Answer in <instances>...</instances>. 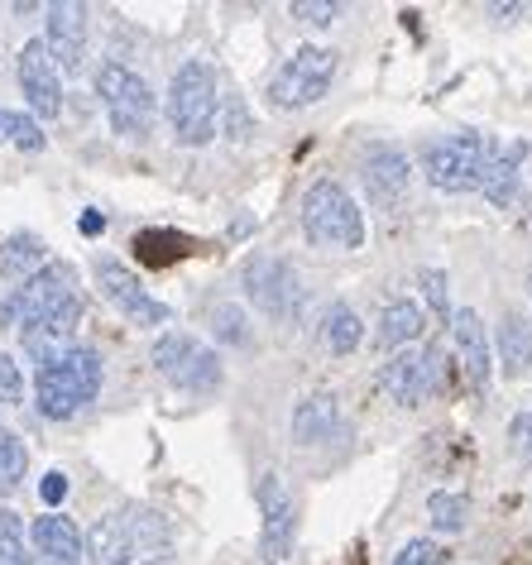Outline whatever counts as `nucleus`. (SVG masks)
Returning <instances> with one entry per match:
<instances>
[{"mask_svg": "<svg viewBox=\"0 0 532 565\" xmlns=\"http://www.w3.org/2000/svg\"><path fill=\"white\" fill-rule=\"evenodd\" d=\"M102 393V355L87 345L63 350L58 360L39 364L34 374V407L49 422H67Z\"/></svg>", "mask_w": 532, "mask_h": 565, "instance_id": "obj_3", "label": "nucleus"}, {"mask_svg": "<svg viewBox=\"0 0 532 565\" xmlns=\"http://www.w3.org/2000/svg\"><path fill=\"white\" fill-rule=\"evenodd\" d=\"M24 470H30V450H24V441L10 427H0V499L20 489Z\"/></svg>", "mask_w": 532, "mask_h": 565, "instance_id": "obj_26", "label": "nucleus"}, {"mask_svg": "<svg viewBox=\"0 0 532 565\" xmlns=\"http://www.w3.org/2000/svg\"><path fill=\"white\" fill-rule=\"evenodd\" d=\"M360 341H365V321L350 302H331L327 312H321V345L331 350V355H355Z\"/></svg>", "mask_w": 532, "mask_h": 565, "instance_id": "obj_22", "label": "nucleus"}, {"mask_svg": "<svg viewBox=\"0 0 532 565\" xmlns=\"http://www.w3.org/2000/svg\"><path fill=\"white\" fill-rule=\"evenodd\" d=\"M427 518H432V527H437V532L456 536V532H466V522H470V499H466V493L437 489V493L427 499Z\"/></svg>", "mask_w": 532, "mask_h": 565, "instance_id": "obj_24", "label": "nucleus"}, {"mask_svg": "<svg viewBox=\"0 0 532 565\" xmlns=\"http://www.w3.org/2000/svg\"><path fill=\"white\" fill-rule=\"evenodd\" d=\"M394 565H446V546L432 542V536H413V542L398 546Z\"/></svg>", "mask_w": 532, "mask_h": 565, "instance_id": "obj_29", "label": "nucleus"}, {"mask_svg": "<svg viewBox=\"0 0 532 565\" xmlns=\"http://www.w3.org/2000/svg\"><path fill=\"white\" fill-rule=\"evenodd\" d=\"M523 163H528V145L523 139H509V145H494V159H489L480 192L494 206H513L518 192H523Z\"/></svg>", "mask_w": 532, "mask_h": 565, "instance_id": "obj_19", "label": "nucleus"}, {"mask_svg": "<svg viewBox=\"0 0 532 565\" xmlns=\"http://www.w3.org/2000/svg\"><path fill=\"white\" fill-rule=\"evenodd\" d=\"M499 364L509 379H523L532 370V321L523 312H509L499 327Z\"/></svg>", "mask_w": 532, "mask_h": 565, "instance_id": "obj_23", "label": "nucleus"}, {"mask_svg": "<svg viewBox=\"0 0 532 565\" xmlns=\"http://www.w3.org/2000/svg\"><path fill=\"white\" fill-rule=\"evenodd\" d=\"M336 73H341V53L321 44H302L292 49V58L278 63V73L269 77L264 92H269V106L278 110H302V106H317L331 92Z\"/></svg>", "mask_w": 532, "mask_h": 565, "instance_id": "obj_7", "label": "nucleus"}, {"mask_svg": "<svg viewBox=\"0 0 532 565\" xmlns=\"http://www.w3.org/2000/svg\"><path fill=\"white\" fill-rule=\"evenodd\" d=\"M87 30H92V6H77V0H67V6H49L44 49H49L53 67L77 73L82 58H87Z\"/></svg>", "mask_w": 532, "mask_h": 565, "instance_id": "obj_16", "label": "nucleus"}, {"mask_svg": "<svg viewBox=\"0 0 532 565\" xmlns=\"http://www.w3.org/2000/svg\"><path fill=\"white\" fill-rule=\"evenodd\" d=\"M82 551L92 565H163L173 556V532L153 508L130 503L96 518Z\"/></svg>", "mask_w": 532, "mask_h": 565, "instance_id": "obj_1", "label": "nucleus"}, {"mask_svg": "<svg viewBox=\"0 0 532 565\" xmlns=\"http://www.w3.org/2000/svg\"><path fill=\"white\" fill-rule=\"evenodd\" d=\"M528 102H532V92H528Z\"/></svg>", "mask_w": 532, "mask_h": 565, "instance_id": "obj_36", "label": "nucleus"}, {"mask_svg": "<svg viewBox=\"0 0 532 565\" xmlns=\"http://www.w3.org/2000/svg\"><path fill=\"white\" fill-rule=\"evenodd\" d=\"M423 292H427V307L437 321H451V288H446V274L441 268H423Z\"/></svg>", "mask_w": 532, "mask_h": 565, "instance_id": "obj_30", "label": "nucleus"}, {"mask_svg": "<svg viewBox=\"0 0 532 565\" xmlns=\"http://www.w3.org/2000/svg\"><path fill=\"white\" fill-rule=\"evenodd\" d=\"M30 546L44 565H82V532L67 513H39L30 522Z\"/></svg>", "mask_w": 532, "mask_h": 565, "instance_id": "obj_18", "label": "nucleus"}, {"mask_svg": "<svg viewBox=\"0 0 532 565\" xmlns=\"http://www.w3.org/2000/svg\"><path fill=\"white\" fill-rule=\"evenodd\" d=\"M0 403L6 407H15V403H24V374H20V364L0 350Z\"/></svg>", "mask_w": 532, "mask_h": 565, "instance_id": "obj_32", "label": "nucleus"}, {"mask_svg": "<svg viewBox=\"0 0 532 565\" xmlns=\"http://www.w3.org/2000/svg\"><path fill=\"white\" fill-rule=\"evenodd\" d=\"M63 493H67V475H63V470L44 475V484H39V499H44V503L53 508V503H63Z\"/></svg>", "mask_w": 532, "mask_h": 565, "instance_id": "obj_34", "label": "nucleus"}, {"mask_svg": "<svg viewBox=\"0 0 532 565\" xmlns=\"http://www.w3.org/2000/svg\"><path fill=\"white\" fill-rule=\"evenodd\" d=\"M528 288H532V278H528Z\"/></svg>", "mask_w": 532, "mask_h": 565, "instance_id": "obj_37", "label": "nucleus"}, {"mask_svg": "<svg viewBox=\"0 0 532 565\" xmlns=\"http://www.w3.org/2000/svg\"><path fill=\"white\" fill-rule=\"evenodd\" d=\"M241 288L245 298L255 302L259 317L278 321V327H298L302 321V307H307V288L298 278V268L278 254H255L241 274Z\"/></svg>", "mask_w": 532, "mask_h": 565, "instance_id": "obj_8", "label": "nucleus"}, {"mask_svg": "<svg viewBox=\"0 0 532 565\" xmlns=\"http://www.w3.org/2000/svg\"><path fill=\"white\" fill-rule=\"evenodd\" d=\"M92 268H96V282H102L106 302L116 307L125 321H135V327H163V321H173V312H168L159 298H149L145 282H139L120 259H110V254H96Z\"/></svg>", "mask_w": 532, "mask_h": 565, "instance_id": "obj_13", "label": "nucleus"}, {"mask_svg": "<svg viewBox=\"0 0 532 565\" xmlns=\"http://www.w3.org/2000/svg\"><path fill=\"white\" fill-rule=\"evenodd\" d=\"M288 15L298 20L302 30H327L331 20H341V6H327V0H292Z\"/></svg>", "mask_w": 532, "mask_h": 565, "instance_id": "obj_31", "label": "nucleus"}, {"mask_svg": "<svg viewBox=\"0 0 532 565\" xmlns=\"http://www.w3.org/2000/svg\"><path fill=\"white\" fill-rule=\"evenodd\" d=\"M292 446H321L331 436H341V403L336 393H307V398L292 407Z\"/></svg>", "mask_w": 532, "mask_h": 565, "instance_id": "obj_20", "label": "nucleus"}, {"mask_svg": "<svg viewBox=\"0 0 532 565\" xmlns=\"http://www.w3.org/2000/svg\"><path fill=\"white\" fill-rule=\"evenodd\" d=\"M67 298H77V278H73V268L67 264H44V268H34V274H24L15 282V292H10L6 302H0V321L6 327H34L39 317H49L53 307H63Z\"/></svg>", "mask_w": 532, "mask_h": 565, "instance_id": "obj_11", "label": "nucleus"}, {"mask_svg": "<svg viewBox=\"0 0 532 565\" xmlns=\"http://www.w3.org/2000/svg\"><path fill=\"white\" fill-rule=\"evenodd\" d=\"M451 350L460 360V374H466L470 393H489V379H494V345H489L485 335V321L480 312H470V307H460L451 312Z\"/></svg>", "mask_w": 532, "mask_h": 565, "instance_id": "obj_17", "label": "nucleus"}, {"mask_svg": "<svg viewBox=\"0 0 532 565\" xmlns=\"http://www.w3.org/2000/svg\"><path fill=\"white\" fill-rule=\"evenodd\" d=\"M0 145H15L24 153L44 149V130H39L34 116H20V110H0Z\"/></svg>", "mask_w": 532, "mask_h": 565, "instance_id": "obj_27", "label": "nucleus"}, {"mask_svg": "<svg viewBox=\"0 0 532 565\" xmlns=\"http://www.w3.org/2000/svg\"><path fill=\"white\" fill-rule=\"evenodd\" d=\"M212 335L221 345H249V321L235 302H216L212 307Z\"/></svg>", "mask_w": 532, "mask_h": 565, "instance_id": "obj_28", "label": "nucleus"}, {"mask_svg": "<svg viewBox=\"0 0 532 565\" xmlns=\"http://www.w3.org/2000/svg\"><path fill=\"white\" fill-rule=\"evenodd\" d=\"M494 159V139L485 130H456L441 139H427L417 153V168L437 192H475Z\"/></svg>", "mask_w": 532, "mask_h": 565, "instance_id": "obj_4", "label": "nucleus"}, {"mask_svg": "<svg viewBox=\"0 0 532 565\" xmlns=\"http://www.w3.org/2000/svg\"><path fill=\"white\" fill-rule=\"evenodd\" d=\"M82 231H87V235H102V231H106V216H102V211H87V216H82Z\"/></svg>", "mask_w": 532, "mask_h": 565, "instance_id": "obj_35", "label": "nucleus"}, {"mask_svg": "<svg viewBox=\"0 0 532 565\" xmlns=\"http://www.w3.org/2000/svg\"><path fill=\"white\" fill-rule=\"evenodd\" d=\"M423 331H427V321H423V307L408 302V298H398V302H389L384 312H380V327H374V345L380 350H408L413 341H423Z\"/></svg>", "mask_w": 532, "mask_h": 565, "instance_id": "obj_21", "label": "nucleus"}, {"mask_svg": "<svg viewBox=\"0 0 532 565\" xmlns=\"http://www.w3.org/2000/svg\"><path fill=\"white\" fill-rule=\"evenodd\" d=\"M96 102H102L116 135L145 139L153 130V87L135 73V67H125L120 58H106L96 67Z\"/></svg>", "mask_w": 532, "mask_h": 565, "instance_id": "obj_6", "label": "nucleus"}, {"mask_svg": "<svg viewBox=\"0 0 532 565\" xmlns=\"http://www.w3.org/2000/svg\"><path fill=\"white\" fill-rule=\"evenodd\" d=\"M360 178H365L370 202L384 206V211H398L413 192V163L398 145H374L365 153V163H360Z\"/></svg>", "mask_w": 532, "mask_h": 565, "instance_id": "obj_15", "label": "nucleus"}, {"mask_svg": "<svg viewBox=\"0 0 532 565\" xmlns=\"http://www.w3.org/2000/svg\"><path fill=\"white\" fill-rule=\"evenodd\" d=\"M168 130L178 145H212L221 130V82L202 58L183 63L168 77Z\"/></svg>", "mask_w": 532, "mask_h": 565, "instance_id": "obj_2", "label": "nucleus"}, {"mask_svg": "<svg viewBox=\"0 0 532 565\" xmlns=\"http://www.w3.org/2000/svg\"><path fill=\"white\" fill-rule=\"evenodd\" d=\"M0 565H34V546H30V527L20 513H0Z\"/></svg>", "mask_w": 532, "mask_h": 565, "instance_id": "obj_25", "label": "nucleus"}, {"mask_svg": "<svg viewBox=\"0 0 532 565\" xmlns=\"http://www.w3.org/2000/svg\"><path fill=\"white\" fill-rule=\"evenodd\" d=\"M509 450L523 465H532V413H518L513 422H509Z\"/></svg>", "mask_w": 532, "mask_h": 565, "instance_id": "obj_33", "label": "nucleus"}, {"mask_svg": "<svg viewBox=\"0 0 532 565\" xmlns=\"http://www.w3.org/2000/svg\"><path fill=\"white\" fill-rule=\"evenodd\" d=\"M302 235L321 249H360L365 245V211L336 178H317L302 196Z\"/></svg>", "mask_w": 532, "mask_h": 565, "instance_id": "obj_5", "label": "nucleus"}, {"mask_svg": "<svg viewBox=\"0 0 532 565\" xmlns=\"http://www.w3.org/2000/svg\"><path fill=\"white\" fill-rule=\"evenodd\" d=\"M149 360H153V370L163 374V384H173L183 393H216L221 379H226L216 350L202 345L198 335H188V331H163L159 341H153Z\"/></svg>", "mask_w": 532, "mask_h": 565, "instance_id": "obj_9", "label": "nucleus"}, {"mask_svg": "<svg viewBox=\"0 0 532 565\" xmlns=\"http://www.w3.org/2000/svg\"><path fill=\"white\" fill-rule=\"evenodd\" d=\"M255 503H259V551H264V565H284L288 551H292V536H298V499L284 489V479L274 470L259 479L255 489Z\"/></svg>", "mask_w": 532, "mask_h": 565, "instance_id": "obj_12", "label": "nucleus"}, {"mask_svg": "<svg viewBox=\"0 0 532 565\" xmlns=\"http://www.w3.org/2000/svg\"><path fill=\"white\" fill-rule=\"evenodd\" d=\"M15 77H20V92L30 102L34 120H58L63 116V77L53 67L44 39H30L15 58Z\"/></svg>", "mask_w": 532, "mask_h": 565, "instance_id": "obj_14", "label": "nucleus"}, {"mask_svg": "<svg viewBox=\"0 0 532 565\" xmlns=\"http://www.w3.org/2000/svg\"><path fill=\"white\" fill-rule=\"evenodd\" d=\"M441 364H446V345H427V350H398L394 360L374 374V388L384 398H394L398 407H423L432 393L446 388L441 379Z\"/></svg>", "mask_w": 532, "mask_h": 565, "instance_id": "obj_10", "label": "nucleus"}]
</instances>
